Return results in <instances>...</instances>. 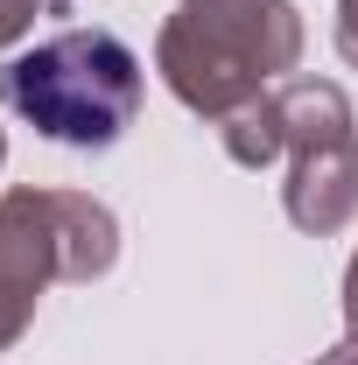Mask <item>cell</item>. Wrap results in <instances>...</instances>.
Here are the masks:
<instances>
[{"mask_svg":"<svg viewBox=\"0 0 358 365\" xmlns=\"http://www.w3.org/2000/svg\"><path fill=\"white\" fill-rule=\"evenodd\" d=\"M7 106L49 140L106 148L140 106V63L120 36H56L7 63Z\"/></svg>","mask_w":358,"mask_h":365,"instance_id":"obj_1","label":"cell"}]
</instances>
